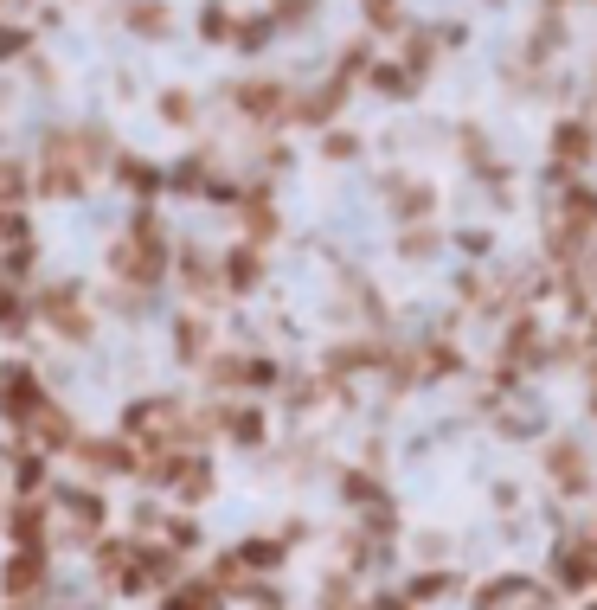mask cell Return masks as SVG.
Wrapping results in <instances>:
<instances>
[{"label": "cell", "mask_w": 597, "mask_h": 610, "mask_svg": "<svg viewBox=\"0 0 597 610\" xmlns=\"http://www.w3.org/2000/svg\"><path fill=\"white\" fill-rule=\"evenodd\" d=\"M553 476H559L565 488H585V456H578L572 444H559V450H553Z\"/></svg>", "instance_id": "3957f363"}, {"label": "cell", "mask_w": 597, "mask_h": 610, "mask_svg": "<svg viewBox=\"0 0 597 610\" xmlns=\"http://www.w3.org/2000/svg\"><path fill=\"white\" fill-rule=\"evenodd\" d=\"M373 610H405V604H398V598H386V604H373Z\"/></svg>", "instance_id": "ba28073f"}, {"label": "cell", "mask_w": 597, "mask_h": 610, "mask_svg": "<svg viewBox=\"0 0 597 610\" xmlns=\"http://www.w3.org/2000/svg\"><path fill=\"white\" fill-rule=\"evenodd\" d=\"M39 578H45V559H39V553H13V566H7V591H26V585L39 591Z\"/></svg>", "instance_id": "7a4b0ae2"}, {"label": "cell", "mask_w": 597, "mask_h": 610, "mask_svg": "<svg viewBox=\"0 0 597 610\" xmlns=\"http://www.w3.org/2000/svg\"><path fill=\"white\" fill-rule=\"evenodd\" d=\"M174 341H180V354H187V360L199 366V354H206V341H212V334H206V322L193 315V322H180V328H174Z\"/></svg>", "instance_id": "277c9868"}, {"label": "cell", "mask_w": 597, "mask_h": 610, "mask_svg": "<svg viewBox=\"0 0 597 610\" xmlns=\"http://www.w3.org/2000/svg\"><path fill=\"white\" fill-rule=\"evenodd\" d=\"M225 431H232L238 444H257V437H264V418H257V411H244V418H238V411H232V418H225Z\"/></svg>", "instance_id": "8992f818"}, {"label": "cell", "mask_w": 597, "mask_h": 610, "mask_svg": "<svg viewBox=\"0 0 597 610\" xmlns=\"http://www.w3.org/2000/svg\"><path fill=\"white\" fill-rule=\"evenodd\" d=\"M167 610H212V591H206V585H193V591H174V598H167Z\"/></svg>", "instance_id": "52a82bcc"}, {"label": "cell", "mask_w": 597, "mask_h": 610, "mask_svg": "<svg viewBox=\"0 0 597 610\" xmlns=\"http://www.w3.org/2000/svg\"><path fill=\"white\" fill-rule=\"evenodd\" d=\"M257 270H264V264H257V251H232V264H225V283H232V289H251Z\"/></svg>", "instance_id": "5b68a950"}, {"label": "cell", "mask_w": 597, "mask_h": 610, "mask_svg": "<svg viewBox=\"0 0 597 610\" xmlns=\"http://www.w3.org/2000/svg\"><path fill=\"white\" fill-rule=\"evenodd\" d=\"M45 322H52L58 334H84L90 315L78 309V289H52V296H45Z\"/></svg>", "instance_id": "6da1fadb"}]
</instances>
